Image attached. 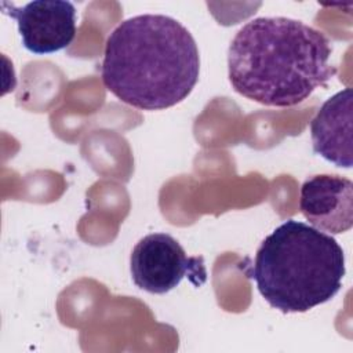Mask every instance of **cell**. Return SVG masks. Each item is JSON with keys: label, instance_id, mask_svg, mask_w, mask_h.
<instances>
[{"label": "cell", "instance_id": "obj_4", "mask_svg": "<svg viewBox=\"0 0 353 353\" xmlns=\"http://www.w3.org/2000/svg\"><path fill=\"white\" fill-rule=\"evenodd\" d=\"M132 281L150 294H165L189 277L199 287L205 281L201 256H188L182 245L167 233H150L142 237L130 256Z\"/></svg>", "mask_w": 353, "mask_h": 353}, {"label": "cell", "instance_id": "obj_2", "mask_svg": "<svg viewBox=\"0 0 353 353\" xmlns=\"http://www.w3.org/2000/svg\"><path fill=\"white\" fill-rule=\"evenodd\" d=\"M200 55L176 19L143 14L123 21L108 37L101 76L121 102L142 110L171 108L193 91Z\"/></svg>", "mask_w": 353, "mask_h": 353}, {"label": "cell", "instance_id": "obj_7", "mask_svg": "<svg viewBox=\"0 0 353 353\" xmlns=\"http://www.w3.org/2000/svg\"><path fill=\"white\" fill-rule=\"evenodd\" d=\"M352 103L350 87L328 98L310 123L314 153L327 161L350 168L352 161Z\"/></svg>", "mask_w": 353, "mask_h": 353}, {"label": "cell", "instance_id": "obj_6", "mask_svg": "<svg viewBox=\"0 0 353 353\" xmlns=\"http://www.w3.org/2000/svg\"><path fill=\"white\" fill-rule=\"evenodd\" d=\"M299 208L313 228L345 233L353 225V183L339 175H313L301 186Z\"/></svg>", "mask_w": 353, "mask_h": 353}, {"label": "cell", "instance_id": "obj_1", "mask_svg": "<svg viewBox=\"0 0 353 353\" xmlns=\"http://www.w3.org/2000/svg\"><path fill=\"white\" fill-rule=\"evenodd\" d=\"M331 54L324 33L305 22L259 17L229 46V80L236 92L265 106H295L335 76Z\"/></svg>", "mask_w": 353, "mask_h": 353}, {"label": "cell", "instance_id": "obj_3", "mask_svg": "<svg viewBox=\"0 0 353 353\" xmlns=\"http://www.w3.org/2000/svg\"><path fill=\"white\" fill-rule=\"evenodd\" d=\"M345 273V252L331 234L288 219L265 237L247 276L272 307L303 313L332 299Z\"/></svg>", "mask_w": 353, "mask_h": 353}, {"label": "cell", "instance_id": "obj_5", "mask_svg": "<svg viewBox=\"0 0 353 353\" xmlns=\"http://www.w3.org/2000/svg\"><path fill=\"white\" fill-rule=\"evenodd\" d=\"M3 12L17 21L23 47L37 55L66 48L76 36V8L63 0H34L22 7L3 3Z\"/></svg>", "mask_w": 353, "mask_h": 353}]
</instances>
